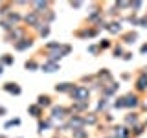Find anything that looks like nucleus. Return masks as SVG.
I'll return each mask as SVG.
<instances>
[{
  "mask_svg": "<svg viewBox=\"0 0 147 138\" xmlns=\"http://www.w3.org/2000/svg\"><path fill=\"white\" fill-rule=\"evenodd\" d=\"M72 114H74L72 109L66 107V105H53L52 110H50V118H52L53 122H66Z\"/></svg>",
  "mask_w": 147,
  "mask_h": 138,
  "instance_id": "f03ea898",
  "label": "nucleus"
},
{
  "mask_svg": "<svg viewBox=\"0 0 147 138\" xmlns=\"http://www.w3.org/2000/svg\"><path fill=\"white\" fill-rule=\"evenodd\" d=\"M13 63H15V59H13V55H11V53H4V55H0V64H2V66H11Z\"/></svg>",
  "mask_w": 147,
  "mask_h": 138,
  "instance_id": "4be33fe9",
  "label": "nucleus"
},
{
  "mask_svg": "<svg viewBox=\"0 0 147 138\" xmlns=\"http://www.w3.org/2000/svg\"><path fill=\"white\" fill-rule=\"evenodd\" d=\"M145 125H147V120H145Z\"/></svg>",
  "mask_w": 147,
  "mask_h": 138,
  "instance_id": "ea45409f",
  "label": "nucleus"
},
{
  "mask_svg": "<svg viewBox=\"0 0 147 138\" xmlns=\"http://www.w3.org/2000/svg\"><path fill=\"white\" fill-rule=\"evenodd\" d=\"M107 48H110V41L109 39H103L99 43V50H107Z\"/></svg>",
  "mask_w": 147,
  "mask_h": 138,
  "instance_id": "c85d7f7f",
  "label": "nucleus"
},
{
  "mask_svg": "<svg viewBox=\"0 0 147 138\" xmlns=\"http://www.w3.org/2000/svg\"><path fill=\"white\" fill-rule=\"evenodd\" d=\"M22 22H24L26 26H31V28H40V24H42L40 17L37 15V13H33V11H28L24 15V18H22Z\"/></svg>",
  "mask_w": 147,
  "mask_h": 138,
  "instance_id": "1a4fd4ad",
  "label": "nucleus"
},
{
  "mask_svg": "<svg viewBox=\"0 0 147 138\" xmlns=\"http://www.w3.org/2000/svg\"><path fill=\"white\" fill-rule=\"evenodd\" d=\"M131 57H132V53H131V52H127V53H123V55H121V59H125V61H129Z\"/></svg>",
  "mask_w": 147,
  "mask_h": 138,
  "instance_id": "473e14b6",
  "label": "nucleus"
},
{
  "mask_svg": "<svg viewBox=\"0 0 147 138\" xmlns=\"http://www.w3.org/2000/svg\"><path fill=\"white\" fill-rule=\"evenodd\" d=\"M72 138H88V131H86L85 127L76 129V131H72Z\"/></svg>",
  "mask_w": 147,
  "mask_h": 138,
  "instance_id": "b1692460",
  "label": "nucleus"
},
{
  "mask_svg": "<svg viewBox=\"0 0 147 138\" xmlns=\"http://www.w3.org/2000/svg\"><path fill=\"white\" fill-rule=\"evenodd\" d=\"M0 138H7V136H4V135H0Z\"/></svg>",
  "mask_w": 147,
  "mask_h": 138,
  "instance_id": "58836bf2",
  "label": "nucleus"
},
{
  "mask_svg": "<svg viewBox=\"0 0 147 138\" xmlns=\"http://www.w3.org/2000/svg\"><path fill=\"white\" fill-rule=\"evenodd\" d=\"M22 15H18L17 11H11L9 15H6V17H0V28H2L4 31H11L13 28H17V24L18 22H22Z\"/></svg>",
  "mask_w": 147,
  "mask_h": 138,
  "instance_id": "f257e3e1",
  "label": "nucleus"
},
{
  "mask_svg": "<svg viewBox=\"0 0 147 138\" xmlns=\"http://www.w3.org/2000/svg\"><path fill=\"white\" fill-rule=\"evenodd\" d=\"M105 30H107L109 33H112V35L121 33V22H119V20H110V22L105 24Z\"/></svg>",
  "mask_w": 147,
  "mask_h": 138,
  "instance_id": "4468645a",
  "label": "nucleus"
},
{
  "mask_svg": "<svg viewBox=\"0 0 147 138\" xmlns=\"http://www.w3.org/2000/svg\"><path fill=\"white\" fill-rule=\"evenodd\" d=\"M6 114V107H0V116H4Z\"/></svg>",
  "mask_w": 147,
  "mask_h": 138,
  "instance_id": "c9c22d12",
  "label": "nucleus"
},
{
  "mask_svg": "<svg viewBox=\"0 0 147 138\" xmlns=\"http://www.w3.org/2000/svg\"><path fill=\"white\" fill-rule=\"evenodd\" d=\"M11 125H20V120L15 118V120H11V122H7V123H6V127H11Z\"/></svg>",
  "mask_w": 147,
  "mask_h": 138,
  "instance_id": "7c9ffc66",
  "label": "nucleus"
},
{
  "mask_svg": "<svg viewBox=\"0 0 147 138\" xmlns=\"http://www.w3.org/2000/svg\"><path fill=\"white\" fill-rule=\"evenodd\" d=\"M2 89L7 92V94H11V96H18L22 92V89H20V85L18 83H13V81H7V83H4L2 85Z\"/></svg>",
  "mask_w": 147,
  "mask_h": 138,
  "instance_id": "ddd939ff",
  "label": "nucleus"
},
{
  "mask_svg": "<svg viewBox=\"0 0 147 138\" xmlns=\"http://www.w3.org/2000/svg\"><path fill=\"white\" fill-rule=\"evenodd\" d=\"M123 101H125V109H136L138 105L142 103L140 101V96H138V92H127L125 96H123Z\"/></svg>",
  "mask_w": 147,
  "mask_h": 138,
  "instance_id": "0eeeda50",
  "label": "nucleus"
},
{
  "mask_svg": "<svg viewBox=\"0 0 147 138\" xmlns=\"http://www.w3.org/2000/svg\"><path fill=\"white\" fill-rule=\"evenodd\" d=\"M24 66H26V70H30V72H33L39 68V61H37L35 57H31V59H28V61L24 63Z\"/></svg>",
  "mask_w": 147,
  "mask_h": 138,
  "instance_id": "5701e85b",
  "label": "nucleus"
},
{
  "mask_svg": "<svg viewBox=\"0 0 147 138\" xmlns=\"http://www.w3.org/2000/svg\"><path fill=\"white\" fill-rule=\"evenodd\" d=\"M50 35V24H40V28H39V37H48Z\"/></svg>",
  "mask_w": 147,
  "mask_h": 138,
  "instance_id": "393cba45",
  "label": "nucleus"
},
{
  "mask_svg": "<svg viewBox=\"0 0 147 138\" xmlns=\"http://www.w3.org/2000/svg\"><path fill=\"white\" fill-rule=\"evenodd\" d=\"M70 6H72V7H81L83 2H70Z\"/></svg>",
  "mask_w": 147,
  "mask_h": 138,
  "instance_id": "72a5a7b5",
  "label": "nucleus"
},
{
  "mask_svg": "<svg viewBox=\"0 0 147 138\" xmlns=\"http://www.w3.org/2000/svg\"><path fill=\"white\" fill-rule=\"evenodd\" d=\"M83 118H85V125H96L99 122L98 112H86V114H83Z\"/></svg>",
  "mask_w": 147,
  "mask_h": 138,
  "instance_id": "6ab92c4d",
  "label": "nucleus"
},
{
  "mask_svg": "<svg viewBox=\"0 0 147 138\" xmlns=\"http://www.w3.org/2000/svg\"><path fill=\"white\" fill-rule=\"evenodd\" d=\"M121 53H123V48L118 44L116 48H114V57H116V59H118V57H121Z\"/></svg>",
  "mask_w": 147,
  "mask_h": 138,
  "instance_id": "c756f323",
  "label": "nucleus"
},
{
  "mask_svg": "<svg viewBox=\"0 0 147 138\" xmlns=\"http://www.w3.org/2000/svg\"><path fill=\"white\" fill-rule=\"evenodd\" d=\"M119 89V83L116 81H112V83H109V85H105V87H101V92H103V98H109V96H112L114 92H116Z\"/></svg>",
  "mask_w": 147,
  "mask_h": 138,
  "instance_id": "2eb2a0df",
  "label": "nucleus"
},
{
  "mask_svg": "<svg viewBox=\"0 0 147 138\" xmlns=\"http://www.w3.org/2000/svg\"><path fill=\"white\" fill-rule=\"evenodd\" d=\"M107 105H109V98H101V99H99V103H98V114H99V110H101V109H105Z\"/></svg>",
  "mask_w": 147,
  "mask_h": 138,
  "instance_id": "bb28decb",
  "label": "nucleus"
},
{
  "mask_svg": "<svg viewBox=\"0 0 147 138\" xmlns=\"http://www.w3.org/2000/svg\"><path fill=\"white\" fill-rule=\"evenodd\" d=\"M70 98L74 101H88L90 99V89L85 85H76L74 90L70 92Z\"/></svg>",
  "mask_w": 147,
  "mask_h": 138,
  "instance_id": "7ed1b4c3",
  "label": "nucleus"
},
{
  "mask_svg": "<svg viewBox=\"0 0 147 138\" xmlns=\"http://www.w3.org/2000/svg\"><path fill=\"white\" fill-rule=\"evenodd\" d=\"M123 125L129 127V129H132V127H136V125H140V114L138 112H129L125 114V118H123Z\"/></svg>",
  "mask_w": 147,
  "mask_h": 138,
  "instance_id": "9b49d317",
  "label": "nucleus"
},
{
  "mask_svg": "<svg viewBox=\"0 0 147 138\" xmlns=\"http://www.w3.org/2000/svg\"><path fill=\"white\" fill-rule=\"evenodd\" d=\"M74 87H76V83H57L55 85V92H61V94H70L74 90Z\"/></svg>",
  "mask_w": 147,
  "mask_h": 138,
  "instance_id": "dca6fc26",
  "label": "nucleus"
},
{
  "mask_svg": "<svg viewBox=\"0 0 147 138\" xmlns=\"http://www.w3.org/2000/svg\"><path fill=\"white\" fill-rule=\"evenodd\" d=\"M28 112H30L33 118L40 120V118H42V114H44V109H42V107H39L37 103H33V105H28Z\"/></svg>",
  "mask_w": 147,
  "mask_h": 138,
  "instance_id": "a211bd4d",
  "label": "nucleus"
},
{
  "mask_svg": "<svg viewBox=\"0 0 147 138\" xmlns=\"http://www.w3.org/2000/svg\"><path fill=\"white\" fill-rule=\"evenodd\" d=\"M140 52H142V53H147V43H145V44L140 48Z\"/></svg>",
  "mask_w": 147,
  "mask_h": 138,
  "instance_id": "f704fd0d",
  "label": "nucleus"
},
{
  "mask_svg": "<svg viewBox=\"0 0 147 138\" xmlns=\"http://www.w3.org/2000/svg\"><path fill=\"white\" fill-rule=\"evenodd\" d=\"M114 107H116V109H125V101H123V96H119V98L116 99V101H114Z\"/></svg>",
  "mask_w": 147,
  "mask_h": 138,
  "instance_id": "a878e982",
  "label": "nucleus"
},
{
  "mask_svg": "<svg viewBox=\"0 0 147 138\" xmlns=\"http://www.w3.org/2000/svg\"><path fill=\"white\" fill-rule=\"evenodd\" d=\"M136 39H138V33H136V31H127V33H123V35H121L123 44H132Z\"/></svg>",
  "mask_w": 147,
  "mask_h": 138,
  "instance_id": "412c9836",
  "label": "nucleus"
},
{
  "mask_svg": "<svg viewBox=\"0 0 147 138\" xmlns=\"http://www.w3.org/2000/svg\"><path fill=\"white\" fill-rule=\"evenodd\" d=\"M98 33H99V28H90V26H85L83 30L74 31V35L79 37V39H94V37H98Z\"/></svg>",
  "mask_w": 147,
  "mask_h": 138,
  "instance_id": "423d86ee",
  "label": "nucleus"
},
{
  "mask_svg": "<svg viewBox=\"0 0 147 138\" xmlns=\"http://www.w3.org/2000/svg\"><path fill=\"white\" fill-rule=\"evenodd\" d=\"M40 70L46 72V74H52L55 70H59V63H53V61H46L40 64Z\"/></svg>",
  "mask_w": 147,
  "mask_h": 138,
  "instance_id": "aec40b11",
  "label": "nucleus"
},
{
  "mask_svg": "<svg viewBox=\"0 0 147 138\" xmlns=\"http://www.w3.org/2000/svg\"><path fill=\"white\" fill-rule=\"evenodd\" d=\"M138 26L147 28V17H142V18H140V22H138Z\"/></svg>",
  "mask_w": 147,
  "mask_h": 138,
  "instance_id": "2f4dec72",
  "label": "nucleus"
},
{
  "mask_svg": "<svg viewBox=\"0 0 147 138\" xmlns=\"http://www.w3.org/2000/svg\"><path fill=\"white\" fill-rule=\"evenodd\" d=\"M52 96L50 94H39V98H37V105L39 107H42V109H46V107H52Z\"/></svg>",
  "mask_w": 147,
  "mask_h": 138,
  "instance_id": "f3484780",
  "label": "nucleus"
},
{
  "mask_svg": "<svg viewBox=\"0 0 147 138\" xmlns=\"http://www.w3.org/2000/svg\"><path fill=\"white\" fill-rule=\"evenodd\" d=\"M144 109H147V101H144Z\"/></svg>",
  "mask_w": 147,
  "mask_h": 138,
  "instance_id": "4c0bfd02",
  "label": "nucleus"
},
{
  "mask_svg": "<svg viewBox=\"0 0 147 138\" xmlns=\"http://www.w3.org/2000/svg\"><path fill=\"white\" fill-rule=\"evenodd\" d=\"M52 6H53L52 2H31V4H30L31 11L37 13L39 17H42L46 11H50V9H52Z\"/></svg>",
  "mask_w": 147,
  "mask_h": 138,
  "instance_id": "6e6552de",
  "label": "nucleus"
},
{
  "mask_svg": "<svg viewBox=\"0 0 147 138\" xmlns=\"http://www.w3.org/2000/svg\"><path fill=\"white\" fill-rule=\"evenodd\" d=\"M2 74H4V66H2V64H0V76H2Z\"/></svg>",
  "mask_w": 147,
  "mask_h": 138,
  "instance_id": "e433bc0d",
  "label": "nucleus"
},
{
  "mask_svg": "<svg viewBox=\"0 0 147 138\" xmlns=\"http://www.w3.org/2000/svg\"><path fill=\"white\" fill-rule=\"evenodd\" d=\"M134 89L136 92H147V72H142L134 81Z\"/></svg>",
  "mask_w": 147,
  "mask_h": 138,
  "instance_id": "f8f14e48",
  "label": "nucleus"
},
{
  "mask_svg": "<svg viewBox=\"0 0 147 138\" xmlns=\"http://www.w3.org/2000/svg\"><path fill=\"white\" fill-rule=\"evenodd\" d=\"M22 37H26V28L24 26H17V28H13L11 31H7V33L4 35V41L15 44V43H18V41L22 39Z\"/></svg>",
  "mask_w": 147,
  "mask_h": 138,
  "instance_id": "20e7f679",
  "label": "nucleus"
},
{
  "mask_svg": "<svg viewBox=\"0 0 147 138\" xmlns=\"http://www.w3.org/2000/svg\"><path fill=\"white\" fill-rule=\"evenodd\" d=\"M66 127L72 129V131H76V129H83V127H85V118H83V114H72V116L66 120Z\"/></svg>",
  "mask_w": 147,
  "mask_h": 138,
  "instance_id": "39448f33",
  "label": "nucleus"
},
{
  "mask_svg": "<svg viewBox=\"0 0 147 138\" xmlns=\"http://www.w3.org/2000/svg\"><path fill=\"white\" fill-rule=\"evenodd\" d=\"M33 43H35V37H22L18 43H15L13 44V48L17 50V52H24V50H28V48H31L33 46Z\"/></svg>",
  "mask_w": 147,
  "mask_h": 138,
  "instance_id": "9d476101",
  "label": "nucleus"
},
{
  "mask_svg": "<svg viewBox=\"0 0 147 138\" xmlns=\"http://www.w3.org/2000/svg\"><path fill=\"white\" fill-rule=\"evenodd\" d=\"M88 52L92 53V55H98L101 50H99V44H92V46H88Z\"/></svg>",
  "mask_w": 147,
  "mask_h": 138,
  "instance_id": "cd10ccee",
  "label": "nucleus"
}]
</instances>
